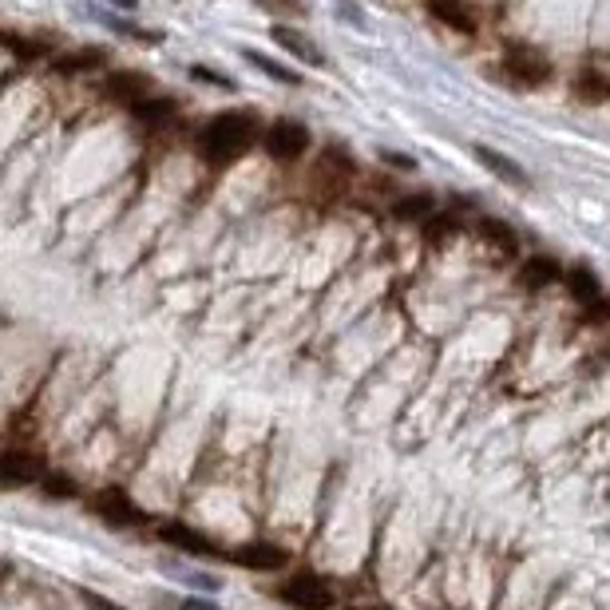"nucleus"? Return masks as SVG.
Segmentation results:
<instances>
[{
    "mask_svg": "<svg viewBox=\"0 0 610 610\" xmlns=\"http://www.w3.org/2000/svg\"><path fill=\"white\" fill-rule=\"evenodd\" d=\"M432 210H436L432 195H405V199L393 203V214H397L401 222H416V218H424V214H432Z\"/></svg>",
    "mask_w": 610,
    "mask_h": 610,
    "instance_id": "f3484780",
    "label": "nucleus"
},
{
    "mask_svg": "<svg viewBox=\"0 0 610 610\" xmlns=\"http://www.w3.org/2000/svg\"><path fill=\"white\" fill-rule=\"evenodd\" d=\"M559 262L555 258H547V254H535V258H527L523 262V270H519V282L527 286V290H539V286H551V282H559Z\"/></svg>",
    "mask_w": 610,
    "mask_h": 610,
    "instance_id": "f8f14e48",
    "label": "nucleus"
},
{
    "mask_svg": "<svg viewBox=\"0 0 610 610\" xmlns=\"http://www.w3.org/2000/svg\"><path fill=\"white\" fill-rule=\"evenodd\" d=\"M476 159H480V167H488L492 175H500V179H508L511 187H523V183H527V175H523V167H519V163H511L508 155H500V151H492V147H476Z\"/></svg>",
    "mask_w": 610,
    "mask_h": 610,
    "instance_id": "2eb2a0df",
    "label": "nucleus"
},
{
    "mask_svg": "<svg viewBox=\"0 0 610 610\" xmlns=\"http://www.w3.org/2000/svg\"><path fill=\"white\" fill-rule=\"evenodd\" d=\"M456 230H460V222H456L452 214H432V222L424 226V238H428V242H436V246H444V242H448Z\"/></svg>",
    "mask_w": 610,
    "mask_h": 610,
    "instance_id": "412c9836",
    "label": "nucleus"
},
{
    "mask_svg": "<svg viewBox=\"0 0 610 610\" xmlns=\"http://www.w3.org/2000/svg\"><path fill=\"white\" fill-rule=\"evenodd\" d=\"M238 567H246V571H282L286 567V547H278V543H242L234 555H230Z\"/></svg>",
    "mask_w": 610,
    "mask_h": 610,
    "instance_id": "423d86ee",
    "label": "nucleus"
},
{
    "mask_svg": "<svg viewBox=\"0 0 610 610\" xmlns=\"http://www.w3.org/2000/svg\"><path fill=\"white\" fill-rule=\"evenodd\" d=\"M290 56H298V60H305V64H313V68H321V52H317V44L313 40H305L302 32H294V28H286V24H278L274 32H270Z\"/></svg>",
    "mask_w": 610,
    "mask_h": 610,
    "instance_id": "4468645a",
    "label": "nucleus"
},
{
    "mask_svg": "<svg viewBox=\"0 0 610 610\" xmlns=\"http://www.w3.org/2000/svg\"><path fill=\"white\" fill-rule=\"evenodd\" d=\"M262 143H266V155L270 159L294 163V159H302L305 147H309V131H305L302 123H294V119H278L274 127H266Z\"/></svg>",
    "mask_w": 610,
    "mask_h": 610,
    "instance_id": "f03ea898",
    "label": "nucleus"
},
{
    "mask_svg": "<svg viewBox=\"0 0 610 610\" xmlns=\"http://www.w3.org/2000/svg\"><path fill=\"white\" fill-rule=\"evenodd\" d=\"M282 603L294 610H329L333 607V591L321 583V579H313V575H298V579H290L282 591Z\"/></svg>",
    "mask_w": 610,
    "mask_h": 610,
    "instance_id": "7ed1b4c3",
    "label": "nucleus"
},
{
    "mask_svg": "<svg viewBox=\"0 0 610 610\" xmlns=\"http://www.w3.org/2000/svg\"><path fill=\"white\" fill-rule=\"evenodd\" d=\"M40 480V460L28 452H0V488H28Z\"/></svg>",
    "mask_w": 610,
    "mask_h": 610,
    "instance_id": "6e6552de",
    "label": "nucleus"
},
{
    "mask_svg": "<svg viewBox=\"0 0 610 610\" xmlns=\"http://www.w3.org/2000/svg\"><path fill=\"white\" fill-rule=\"evenodd\" d=\"M179 610H218L214 603H206V599H183L179 603Z\"/></svg>",
    "mask_w": 610,
    "mask_h": 610,
    "instance_id": "a878e982",
    "label": "nucleus"
},
{
    "mask_svg": "<svg viewBox=\"0 0 610 610\" xmlns=\"http://www.w3.org/2000/svg\"><path fill=\"white\" fill-rule=\"evenodd\" d=\"M575 92H579V100L587 103H607L610 100V84L603 80V76H579V84H575Z\"/></svg>",
    "mask_w": 610,
    "mask_h": 610,
    "instance_id": "6ab92c4d",
    "label": "nucleus"
},
{
    "mask_svg": "<svg viewBox=\"0 0 610 610\" xmlns=\"http://www.w3.org/2000/svg\"><path fill=\"white\" fill-rule=\"evenodd\" d=\"M480 238H488V242L500 246L504 254H515V246H519L515 230H511L508 222H500V218H480Z\"/></svg>",
    "mask_w": 610,
    "mask_h": 610,
    "instance_id": "dca6fc26",
    "label": "nucleus"
},
{
    "mask_svg": "<svg viewBox=\"0 0 610 610\" xmlns=\"http://www.w3.org/2000/svg\"><path fill=\"white\" fill-rule=\"evenodd\" d=\"M191 76H195V80H206V84H218V88H234L226 76H218V72H206V68H191Z\"/></svg>",
    "mask_w": 610,
    "mask_h": 610,
    "instance_id": "393cba45",
    "label": "nucleus"
},
{
    "mask_svg": "<svg viewBox=\"0 0 610 610\" xmlns=\"http://www.w3.org/2000/svg\"><path fill=\"white\" fill-rule=\"evenodd\" d=\"M0 48H8L12 56H24V60L40 56V48H36L32 40H24V36H12V32H0Z\"/></svg>",
    "mask_w": 610,
    "mask_h": 610,
    "instance_id": "5701e85b",
    "label": "nucleus"
},
{
    "mask_svg": "<svg viewBox=\"0 0 610 610\" xmlns=\"http://www.w3.org/2000/svg\"><path fill=\"white\" fill-rule=\"evenodd\" d=\"M131 115H135L143 127H167L179 111H175V103L167 100V96H147V100H139L131 107Z\"/></svg>",
    "mask_w": 610,
    "mask_h": 610,
    "instance_id": "ddd939ff",
    "label": "nucleus"
},
{
    "mask_svg": "<svg viewBox=\"0 0 610 610\" xmlns=\"http://www.w3.org/2000/svg\"><path fill=\"white\" fill-rule=\"evenodd\" d=\"M159 539L167 547L187 551V555H218V543L210 535H203L199 527H191V523H163L159 527Z\"/></svg>",
    "mask_w": 610,
    "mask_h": 610,
    "instance_id": "0eeeda50",
    "label": "nucleus"
},
{
    "mask_svg": "<svg viewBox=\"0 0 610 610\" xmlns=\"http://www.w3.org/2000/svg\"><path fill=\"white\" fill-rule=\"evenodd\" d=\"M92 68H103V52H96V48L72 52V56H60L56 60V72H92Z\"/></svg>",
    "mask_w": 610,
    "mask_h": 610,
    "instance_id": "a211bd4d",
    "label": "nucleus"
},
{
    "mask_svg": "<svg viewBox=\"0 0 610 610\" xmlns=\"http://www.w3.org/2000/svg\"><path fill=\"white\" fill-rule=\"evenodd\" d=\"M262 139V123L250 111H222L218 119H210L199 135V155L214 167L234 163L238 155H246L254 143Z\"/></svg>",
    "mask_w": 610,
    "mask_h": 610,
    "instance_id": "f257e3e1",
    "label": "nucleus"
},
{
    "mask_svg": "<svg viewBox=\"0 0 610 610\" xmlns=\"http://www.w3.org/2000/svg\"><path fill=\"white\" fill-rule=\"evenodd\" d=\"M44 496H52V500H72V496H80V488H76L72 476L52 472V476H44Z\"/></svg>",
    "mask_w": 610,
    "mask_h": 610,
    "instance_id": "4be33fe9",
    "label": "nucleus"
},
{
    "mask_svg": "<svg viewBox=\"0 0 610 610\" xmlns=\"http://www.w3.org/2000/svg\"><path fill=\"white\" fill-rule=\"evenodd\" d=\"M563 278H567V290H571L575 302H583L587 309H591V305H603V286H599L595 270H587V266H571Z\"/></svg>",
    "mask_w": 610,
    "mask_h": 610,
    "instance_id": "9d476101",
    "label": "nucleus"
},
{
    "mask_svg": "<svg viewBox=\"0 0 610 610\" xmlns=\"http://www.w3.org/2000/svg\"><path fill=\"white\" fill-rule=\"evenodd\" d=\"M80 603L88 610H127L119 607V603H111V599H103V595H96V591H80Z\"/></svg>",
    "mask_w": 610,
    "mask_h": 610,
    "instance_id": "b1692460",
    "label": "nucleus"
},
{
    "mask_svg": "<svg viewBox=\"0 0 610 610\" xmlns=\"http://www.w3.org/2000/svg\"><path fill=\"white\" fill-rule=\"evenodd\" d=\"M92 511L100 515L103 523H111V527H135V523H143V511L135 508L131 496L119 492V488H103L100 496L92 500Z\"/></svg>",
    "mask_w": 610,
    "mask_h": 610,
    "instance_id": "39448f33",
    "label": "nucleus"
},
{
    "mask_svg": "<svg viewBox=\"0 0 610 610\" xmlns=\"http://www.w3.org/2000/svg\"><path fill=\"white\" fill-rule=\"evenodd\" d=\"M504 72L515 84H527V88H539V84L551 80V64L539 52H531V48H511L508 56H504Z\"/></svg>",
    "mask_w": 610,
    "mask_h": 610,
    "instance_id": "20e7f679",
    "label": "nucleus"
},
{
    "mask_svg": "<svg viewBox=\"0 0 610 610\" xmlns=\"http://www.w3.org/2000/svg\"><path fill=\"white\" fill-rule=\"evenodd\" d=\"M103 92H107L111 100H123L127 107H135L139 100L155 96V92H151V80L139 76V72H111V76L103 80Z\"/></svg>",
    "mask_w": 610,
    "mask_h": 610,
    "instance_id": "1a4fd4ad",
    "label": "nucleus"
},
{
    "mask_svg": "<svg viewBox=\"0 0 610 610\" xmlns=\"http://www.w3.org/2000/svg\"><path fill=\"white\" fill-rule=\"evenodd\" d=\"M428 12L440 24L456 28V32H476V16H472V8L464 0H428Z\"/></svg>",
    "mask_w": 610,
    "mask_h": 610,
    "instance_id": "9b49d317",
    "label": "nucleus"
},
{
    "mask_svg": "<svg viewBox=\"0 0 610 610\" xmlns=\"http://www.w3.org/2000/svg\"><path fill=\"white\" fill-rule=\"evenodd\" d=\"M246 56H250V64H254V68H262L266 76H274V80H282V84H290V88L298 84V72L282 68L278 60H266V56H262V52H254V48H246Z\"/></svg>",
    "mask_w": 610,
    "mask_h": 610,
    "instance_id": "aec40b11",
    "label": "nucleus"
},
{
    "mask_svg": "<svg viewBox=\"0 0 610 610\" xmlns=\"http://www.w3.org/2000/svg\"><path fill=\"white\" fill-rule=\"evenodd\" d=\"M349 610H389V607H349Z\"/></svg>",
    "mask_w": 610,
    "mask_h": 610,
    "instance_id": "c85d7f7f",
    "label": "nucleus"
},
{
    "mask_svg": "<svg viewBox=\"0 0 610 610\" xmlns=\"http://www.w3.org/2000/svg\"><path fill=\"white\" fill-rule=\"evenodd\" d=\"M4 579H8V563H0V583H4Z\"/></svg>",
    "mask_w": 610,
    "mask_h": 610,
    "instance_id": "cd10ccee",
    "label": "nucleus"
},
{
    "mask_svg": "<svg viewBox=\"0 0 610 610\" xmlns=\"http://www.w3.org/2000/svg\"><path fill=\"white\" fill-rule=\"evenodd\" d=\"M270 8H290V12H298L302 8V0H266Z\"/></svg>",
    "mask_w": 610,
    "mask_h": 610,
    "instance_id": "bb28decb",
    "label": "nucleus"
}]
</instances>
